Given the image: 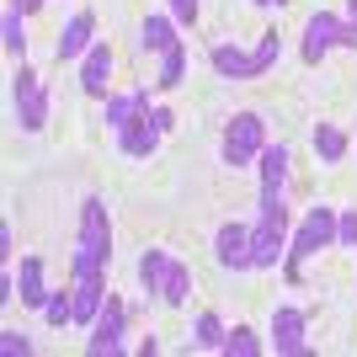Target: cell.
I'll list each match as a JSON object with an SVG mask.
<instances>
[{
  "mask_svg": "<svg viewBox=\"0 0 357 357\" xmlns=\"http://www.w3.org/2000/svg\"><path fill=\"white\" fill-rule=\"evenodd\" d=\"M314 149H320V155H326V160H342L347 155V139H342V128H314Z\"/></svg>",
  "mask_w": 357,
  "mask_h": 357,
  "instance_id": "obj_21",
  "label": "cell"
},
{
  "mask_svg": "<svg viewBox=\"0 0 357 357\" xmlns=\"http://www.w3.org/2000/svg\"><path fill=\"white\" fill-rule=\"evenodd\" d=\"M22 304H32V310H43L48 304V288H43V261H38V256H27V261H22Z\"/></svg>",
  "mask_w": 357,
  "mask_h": 357,
  "instance_id": "obj_15",
  "label": "cell"
},
{
  "mask_svg": "<svg viewBox=\"0 0 357 357\" xmlns=\"http://www.w3.org/2000/svg\"><path fill=\"white\" fill-rule=\"evenodd\" d=\"M336 240H342V245H357V213H342V219H336Z\"/></svg>",
  "mask_w": 357,
  "mask_h": 357,
  "instance_id": "obj_26",
  "label": "cell"
},
{
  "mask_svg": "<svg viewBox=\"0 0 357 357\" xmlns=\"http://www.w3.org/2000/svg\"><path fill=\"white\" fill-rule=\"evenodd\" d=\"M107 203L102 197H91L86 213H80V251H75V320L91 326L96 314H102V267H107Z\"/></svg>",
  "mask_w": 357,
  "mask_h": 357,
  "instance_id": "obj_1",
  "label": "cell"
},
{
  "mask_svg": "<svg viewBox=\"0 0 357 357\" xmlns=\"http://www.w3.org/2000/svg\"><path fill=\"white\" fill-rule=\"evenodd\" d=\"M139 278H144L149 294H160L165 304H187V294H192V278H187V267H181L176 256L165 251H144V261H139Z\"/></svg>",
  "mask_w": 357,
  "mask_h": 357,
  "instance_id": "obj_2",
  "label": "cell"
},
{
  "mask_svg": "<svg viewBox=\"0 0 357 357\" xmlns=\"http://www.w3.org/2000/svg\"><path fill=\"white\" fill-rule=\"evenodd\" d=\"M213 70L235 75V80H251V54H240V48H213Z\"/></svg>",
  "mask_w": 357,
  "mask_h": 357,
  "instance_id": "obj_17",
  "label": "cell"
},
{
  "mask_svg": "<svg viewBox=\"0 0 357 357\" xmlns=\"http://www.w3.org/2000/svg\"><path fill=\"white\" fill-rule=\"evenodd\" d=\"M0 347H6L11 357H27V352H32V347H27V336H16V331H0Z\"/></svg>",
  "mask_w": 357,
  "mask_h": 357,
  "instance_id": "obj_27",
  "label": "cell"
},
{
  "mask_svg": "<svg viewBox=\"0 0 357 357\" xmlns=\"http://www.w3.org/2000/svg\"><path fill=\"white\" fill-rule=\"evenodd\" d=\"M11 96H16V118H22V128L38 134V128L48 123V96H43V86H38V75L22 70V75H16V86H11Z\"/></svg>",
  "mask_w": 357,
  "mask_h": 357,
  "instance_id": "obj_6",
  "label": "cell"
},
{
  "mask_svg": "<svg viewBox=\"0 0 357 357\" xmlns=\"http://www.w3.org/2000/svg\"><path fill=\"white\" fill-rule=\"evenodd\" d=\"M278 54H283V38H278V32H261V43H256V54H251V75H267L272 64H278Z\"/></svg>",
  "mask_w": 357,
  "mask_h": 357,
  "instance_id": "obj_19",
  "label": "cell"
},
{
  "mask_svg": "<svg viewBox=\"0 0 357 357\" xmlns=\"http://www.w3.org/2000/svg\"><path fill=\"white\" fill-rule=\"evenodd\" d=\"M171 43H176V32H171V22H165V16H149V22H144V48L165 54Z\"/></svg>",
  "mask_w": 357,
  "mask_h": 357,
  "instance_id": "obj_20",
  "label": "cell"
},
{
  "mask_svg": "<svg viewBox=\"0 0 357 357\" xmlns=\"http://www.w3.org/2000/svg\"><path fill=\"white\" fill-rule=\"evenodd\" d=\"M224 352H229V357H256V352H261V342H256L245 326H235L229 336H224Z\"/></svg>",
  "mask_w": 357,
  "mask_h": 357,
  "instance_id": "obj_23",
  "label": "cell"
},
{
  "mask_svg": "<svg viewBox=\"0 0 357 357\" xmlns=\"http://www.w3.org/2000/svg\"><path fill=\"white\" fill-rule=\"evenodd\" d=\"M91 32H96L91 11H75V16H70V27L59 32V59H75V54H86V48H91Z\"/></svg>",
  "mask_w": 357,
  "mask_h": 357,
  "instance_id": "obj_14",
  "label": "cell"
},
{
  "mask_svg": "<svg viewBox=\"0 0 357 357\" xmlns=\"http://www.w3.org/2000/svg\"><path fill=\"white\" fill-rule=\"evenodd\" d=\"M11 6H22V11H38V6H43V0H11Z\"/></svg>",
  "mask_w": 357,
  "mask_h": 357,
  "instance_id": "obj_29",
  "label": "cell"
},
{
  "mask_svg": "<svg viewBox=\"0 0 357 357\" xmlns=\"http://www.w3.org/2000/svg\"><path fill=\"white\" fill-rule=\"evenodd\" d=\"M331 240H336V213L331 208H310V219L298 224L294 245H288V278H298V261L314 256L320 245H331Z\"/></svg>",
  "mask_w": 357,
  "mask_h": 357,
  "instance_id": "obj_4",
  "label": "cell"
},
{
  "mask_svg": "<svg viewBox=\"0 0 357 357\" xmlns=\"http://www.w3.org/2000/svg\"><path fill=\"white\" fill-rule=\"evenodd\" d=\"M224 336H229V331L219 326V314H197V336H192L197 347H219L224 352Z\"/></svg>",
  "mask_w": 357,
  "mask_h": 357,
  "instance_id": "obj_22",
  "label": "cell"
},
{
  "mask_svg": "<svg viewBox=\"0 0 357 357\" xmlns=\"http://www.w3.org/2000/svg\"><path fill=\"white\" fill-rule=\"evenodd\" d=\"M107 75H112V54H107V43H91L86 64H80V86H86V96H107Z\"/></svg>",
  "mask_w": 357,
  "mask_h": 357,
  "instance_id": "obj_11",
  "label": "cell"
},
{
  "mask_svg": "<svg viewBox=\"0 0 357 357\" xmlns=\"http://www.w3.org/2000/svg\"><path fill=\"white\" fill-rule=\"evenodd\" d=\"M160 134H165V128H160V118H155V112H149V118L139 112V118L128 123V128H123V155H149V149L160 144Z\"/></svg>",
  "mask_w": 357,
  "mask_h": 357,
  "instance_id": "obj_12",
  "label": "cell"
},
{
  "mask_svg": "<svg viewBox=\"0 0 357 357\" xmlns=\"http://www.w3.org/2000/svg\"><path fill=\"white\" fill-rule=\"evenodd\" d=\"M43 314H48V326H64V320H75V298H64V294H48Z\"/></svg>",
  "mask_w": 357,
  "mask_h": 357,
  "instance_id": "obj_25",
  "label": "cell"
},
{
  "mask_svg": "<svg viewBox=\"0 0 357 357\" xmlns=\"http://www.w3.org/2000/svg\"><path fill=\"white\" fill-rule=\"evenodd\" d=\"M272 347H278L283 357L304 352V314H298V310H278V314H272Z\"/></svg>",
  "mask_w": 357,
  "mask_h": 357,
  "instance_id": "obj_10",
  "label": "cell"
},
{
  "mask_svg": "<svg viewBox=\"0 0 357 357\" xmlns=\"http://www.w3.org/2000/svg\"><path fill=\"white\" fill-rule=\"evenodd\" d=\"M181 75H187V48L171 43V48H165V64H160V80H155V86L171 91V86H181Z\"/></svg>",
  "mask_w": 357,
  "mask_h": 357,
  "instance_id": "obj_18",
  "label": "cell"
},
{
  "mask_svg": "<svg viewBox=\"0 0 357 357\" xmlns=\"http://www.w3.org/2000/svg\"><path fill=\"white\" fill-rule=\"evenodd\" d=\"M261 155V118L256 112H240L235 123H229V134H224V160L229 165H245Z\"/></svg>",
  "mask_w": 357,
  "mask_h": 357,
  "instance_id": "obj_7",
  "label": "cell"
},
{
  "mask_svg": "<svg viewBox=\"0 0 357 357\" xmlns=\"http://www.w3.org/2000/svg\"><path fill=\"white\" fill-rule=\"evenodd\" d=\"M256 6H288V0H256Z\"/></svg>",
  "mask_w": 357,
  "mask_h": 357,
  "instance_id": "obj_30",
  "label": "cell"
},
{
  "mask_svg": "<svg viewBox=\"0 0 357 357\" xmlns=\"http://www.w3.org/2000/svg\"><path fill=\"white\" fill-rule=\"evenodd\" d=\"M219 261H224V267H235V272L256 267V256H251V229L224 224V229H219Z\"/></svg>",
  "mask_w": 357,
  "mask_h": 357,
  "instance_id": "obj_9",
  "label": "cell"
},
{
  "mask_svg": "<svg viewBox=\"0 0 357 357\" xmlns=\"http://www.w3.org/2000/svg\"><path fill=\"white\" fill-rule=\"evenodd\" d=\"M283 240H288V208H283V197H272V203H261V219H256V229H251L256 267H278Z\"/></svg>",
  "mask_w": 357,
  "mask_h": 357,
  "instance_id": "obj_3",
  "label": "cell"
},
{
  "mask_svg": "<svg viewBox=\"0 0 357 357\" xmlns=\"http://www.w3.org/2000/svg\"><path fill=\"white\" fill-rule=\"evenodd\" d=\"M6 48H11V54H22V48H27V32H22V6H11V11H6Z\"/></svg>",
  "mask_w": 357,
  "mask_h": 357,
  "instance_id": "obj_24",
  "label": "cell"
},
{
  "mask_svg": "<svg viewBox=\"0 0 357 357\" xmlns=\"http://www.w3.org/2000/svg\"><path fill=\"white\" fill-rule=\"evenodd\" d=\"M171 16H176V22H192V16H197V0H171Z\"/></svg>",
  "mask_w": 357,
  "mask_h": 357,
  "instance_id": "obj_28",
  "label": "cell"
},
{
  "mask_svg": "<svg viewBox=\"0 0 357 357\" xmlns=\"http://www.w3.org/2000/svg\"><path fill=\"white\" fill-rule=\"evenodd\" d=\"M336 43H347V48H357V27H347V22H336L331 11H320V16H310V27H304V59H320L326 48H336Z\"/></svg>",
  "mask_w": 357,
  "mask_h": 357,
  "instance_id": "obj_5",
  "label": "cell"
},
{
  "mask_svg": "<svg viewBox=\"0 0 357 357\" xmlns=\"http://www.w3.org/2000/svg\"><path fill=\"white\" fill-rule=\"evenodd\" d=\"M283 176H288V149L283 144L261 149V203L283 197Z\"/></svg>",
  "mask_w": 357,
  "mask_h": 357,
  "instance_id": "obj_13",
  "label": "cell"
},
{
  "mask_svg": "<svg viewBox=\"0 0 357 357\" xmlns=\"http://www.w3.org/2000/svg\"><path fill=\"white\" fill-rule=\"evenodd\" d=\"M91 352H123V304L107 298L102 314L91 320Z\"/></svg>",
  "mask_w": 357,
  "mask_h": 357,
  "instance_id": "obj_8",
  "label": "cell"
},
{
  "mask_svg": "<svg viewBox=\"0 0 357 357\" xmlns=\"http://www.w3.org/2000/svg\"><path fill=\"white\" fill-rule=\"evenodd\" d=\"M347 6H352V27H357V0H347Z\"/></svg>",
  "mask_w": 357,
  "mask_h": 357,
  "instance_id": "obj_31",
  "label": "cell"
},
{
  "mask_svg": "<svg viewBox=\"0 0 357 357\" xmlns=\"http://www.w3.org/2000/svg\"><path fill=\"white\" fill-rule=\"evenodd\" d=\"M144 102H149L144 91H128V96H112V102H107V123H112V128L123 134V128H128V123H134L139 112H144Z\"/></svg>",
  "mask_w": 357,
  "mask_h": 357,
  "instance_id": "obj_16",
  "label": "cell"
}]
</instances>
